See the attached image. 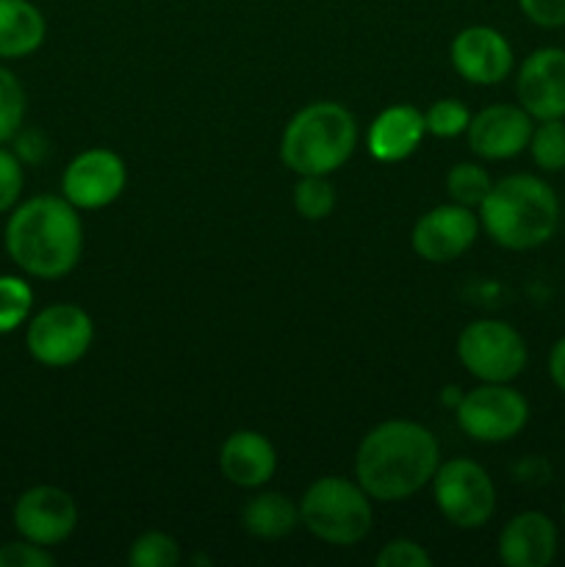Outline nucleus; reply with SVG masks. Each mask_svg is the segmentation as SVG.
Returning a JSON list of instances; mask_svg holds the SVG:
<instances>
[{
	"label": "nucleus",
	"mask_w": 565,
	"mask_h": 567,
	"mask_svg": "<svg viewBox=\"0 0 565 567\" xmlns=\"http://www.w3.org/2000/svg\"><path fill=\"white\" fill-rule=\"evenodd\" d=\"M11 264L37 280H61L83 252V221L72 203L55 194L17 203L3 230Z\"/></svg>",
	"instance_id": "obj_1"
},
{
	"label": "nucleus",
	"mask_w": 565,
	"mask_h": 567,
	"mask_svg": "<svg viewBox=\"0 0 565 567\" xmlns=\"http://www.w3.org/2000/svg\"><path fill=\"white\" fill-rule=\"evenodd\" d=\"M441 465L435 435L415 421H386L360 441L355 454L358 485L374 502H402L430 485Z\"/></svg>",
	"instance_id": "obj_2"
},
{
	"label": "nucleus",
	"mask_w": 565,
	"mask_h": 567,
	"mask_svg": "<svg viewBox=\"0 0 565 567\" xmlns=\"http://www.w3.org/2000/svg\"><path fill=\"white\" fill-rule=\"evenodd\" d=\"M480 225L499 247L513 252L537 249L557 233L559 197L541 177L507 175L482 199Z\"/></svg>",
	"instance_id": "obj_3"
},
{
	"label": "nucleus",
	"mask_w": 565,
	"mask_h": 567,
	"mask_svg": "<svg viewBox=\"0 0 565 567\" xmlns=\"http://www.w3.org/2000/svg\"><path fill=\"white\" fill-rule=\"evenodd\" d=\"M355 144L358 125L349 109L319 100L291 116L280 138V158L299 177L332 175L352 158Z\"/></svg>",
	"instance_id": "obj_4"
},
{
	"label": "nucleus",
	"mask_w": 565,
	"mask_h": 567,
	"mask_svg": "<svg viewBox=\"0 0 565 567\" xmlns=\"http://www.w3.org/2000/svg\"><path fill=\"white\" fill-rule=\"evenodd\" d=\"M299 524L330 546H355L374 524L369 493L343 476H321L299 502Z\"/></svg>",
	"instance_id": "obj_5"
},
{
	"label": "nucleus",
	"mask_w": 565,
	"mask_h": 567,
	"mask_svg": "<svg viewBox=\"0 0 565 567\" xmlns=\"http://www.w3.org/2000/svg\"><path fill=\"white\" fill-rule=\"evenodd\" d=\"M454 413L460 430L476 443L513 441L530 424V402L510 382H482L460 396Z\"/></svg>",
	"instance_id": "obj_6"
},
{
	"label": "nucleus",
	"mask_w": 565,
	"mask_h": 567,
	"mask_svg": "<svg viewBox=\"0 0 565 567\" xmlns=\"http://www.w3.org/2000/svg\"><path fill=\"white\" fill-rule=\"evenodd\" d=\"M458 358L480 382H513L526 369V341L507 321L480 319L460 332Z\"/></svg>",
	"instance_id": "obj_7"
},
{
	"label": "nucleus",
	"mask_w": 565,
	"mask_h": 567,
	"mask_svg": "<svg viewBox=\"0 0 565 567\" xmlns=\"http://www.w3.org/2000/svg\"><path fill=\"white\" fill-rule=\"evenodd\" d=\"M432 493L443 518L458 529H480L496 509V487L491 474L474 460L458 457L438 465Z\"/></svg>",
	"instance_id": "obj_8"
},
{
	"label": "nucleus",
	"mask_w": 565,
	"mask_h": 567,
	"mask_svg": "<svg viewBox=\"0 0 565 567\" xmlns=\"http://www.w3.org/2000/svg\"><path fill=\"white\" fill-rule=\"evenodd\" d=\"M94 341L92 316L72 302H55L28 319L25 347L39 365L66 369L89 352Z\"/></svg>",
	"instance_id": "obj_9"
},
{
	"label": "nucleus",
	"mask_w": 565,
	"mask_h": 567,
	"mask_svg": "<svg viewBox=\"0 0 565 567\" xmlns=\"http://www.w3.org/2000/svg\"><path fill=\"white\" fill-rule=\"evenodd\" d=\"M127 186L125 161L105 147H92L78 153L66 164L61 177V192L66 203L78 210H97L120 199Z\"/></svg>",
	"instance_id": "obj_10"
},
{
	"label": "nucleus",
	"mask_w": 565,
	"mask_h": 567,
	"mask_svg": "<svg viewBox=\"0 0 565 567\" xmlns=\"http://www.w3.org/2000/svg\"><path fill=\"white\" fill-rule=\"evenodd\" d=\"M480 216L474 214V208L458 203L438 205L415 221L410 244L427 264H452L454 258L469 252L471 244L480 236Z\"/></svg>",
	"instance_id": "obj_11"
},
{
	"label": "nucleus",
	"mask_w": 565,
	"mask_h": 567,
	"mask_svg": "<svg viewBox=\"0 0 565 567\" xmlns=\"http://www.w3.org/2000/svg\"><path fill=\"white\" fill-rule=\"evenodd\" d=\"M78 526V504L55 485H37L14 504V529L37 546L53 548L64 543Z\"/></svg>",
	"instance_id": "obj_12"
},
{
	"label": "nucleus",
	"mask_w": 565,
	"mask_h": 567,
	"mask_svg": "<svg viewBox=\"0 0 565 567\" xmlns=\"http://www.w3.org/2000/svg\"><path fill=\"white\" fill-rule=\"evenodd\" d=\"M454 72L474 86H496L513 70V48L507 37L491 25L463 28L449 48Z\"/></svg>",
	"instance_id": "obj_13"
},
{
	"label": "nucleus",
	"mask_w": 565,
	"mask_h": 567,
	"mask_svg": "<svg viewBox=\"0 0 565 567\" xmlns=\"http://www.w3.org/2000/svg\"><path fill=\"white\" fill-rule=\"evenodd\" d=\"M515 92L532 120H565V50L541 48L526 55Z\"/></svg>",
	"instance_id": "obj_14"
},
{
	"label": "nucleus",
	"mask_w": 565,
	"mask_h": 567,
	"mask_svg": "<svg viewBox=\"0 0 565 567\" xmlns=\"http://www.w3.org/2000/svg\"><path fill=\"white\" fill-rule=\"evenodd\" d=\"M535 120L521 105H487L469 122V147L480 158L507 161L530 147Z\"/></svg>",
	"instance_id": "obj_15"
},
{
	"label": "nucleus",
	"mask_w": 565,
	"mask_h": 567,
	"mask_svg": "<svg viewBox=\"0 0 565 567\" xmlns=\"http://www.w3.org/2000/svg\"><path fill=\"white\" fill-rule=\"evenodd\" d=\"M557 557V526L537 509L513 515L499 535V559L507 567H548Z\"/></svg>",
	"instance_id": "obj_16"
},
{
	"label": "nucleus",
	"mask_w": 565,
	"mask_h": 567,
	"mask_svg": "<svg viewBox=\"0 0 565 567\" xmlns=\"http://www.w3.org/2000/svg\"><path fill=\"white\" fill-rule=\"evenodd\" d=\"M219 468L230 485L260 487L275 476L277 452L269 437L253 430H238L222 443Z\"/></svg>",
	"instance_id": "obj_17"
},
{
	"label": "nucleus",
	"mask_w": 565,
	"mask_h": 567,
	"mask_svg": "<svg viewBox=\"0 0 565 567\" xmlns=\"http://www.w3.org/2000/svg\"><path fill=\"white\" fill-rule=\"evenodd\" d=\"M427 136L424 114L415 105H391L369 127V153L382 164L410 158Z\"/></svg>",
	"instance_id": "obj_18"
},
{
	"label": "nucleus",
	"mask_w": 565,
	"mask_h": 567,
	"mask_svg": "<svg viewBox=\"0 0 565 567\" xmlns=\"http://www.w3.org/2000/svg\"><path fill=\"white\" fill-rule=\"evenodd\" d=\"M48 37V22L31 0H0V59H25Z\"/></svg>",
	"instance_id": "obj_19"
},
{
	"label": "nucleus",
	"mask_w": 565,
	"mask_h": 567,
	"mask_svg": "<svg viewBox=\"0 0 565 567\" xmlns=\"http://www.w3.org/2000/svg\"><path fill=\"white\" fill-rule=\"evenodd\" d=\"M242 524L258 540H280L299 526V504L282 493H258L244 504Z\"/></svg>",
	"instance_id": "obj_20"
},
{
	"label": "nucleus",
	"mask_w": 565,
	"mask_h": 567,
	"mask_svg": "<svg viewBox=\"0 0 565 567\" xmlns=\"http://www.w3.org/2000/svg\"><path fill=\"white\" fill-rule=\"evenodd\" d=\"M532 161L543 172L565 169V120H541L532 127L530 147Z\"/></svg>",
	"instance_id": "obj_21"
},
{
	"label": "nucleus",
	"mask_w": 565,
	"mask_h": 567,
	"mask_svg": "<svg viewBox=\"0 0 565 567\" xmlns=\"http://www.w3.org/2000/svg\"><path fill=\"white\" fill-rule=\"evenodd\" d=\"M31 286L17 275H0V336L25 324L31 319Z\"/></svg>",
	"instance_id": "obj_22"
},
{
	"label": "nucleus",
	"mask_w": 565,
	"mask_h": 567,
	"mask_svg": "<svg viewBox=\"0 0 565 567\" xmlns=\"http://www.w3.org/2000/svg\"><path fill=\"white\" fill-rule=\"evenodd\" d=\"M294 208L302 219L321 221L336 208V188L327 175H302L294 188Z\"/></svg>",
	"instance_id": "obj_23"
},
{
	"label": "nucleus",
	"mask_w": 565,
	"mask_h": 567,
	"mask_svg": "<svg viewBox=\"0 0 565 567\" xmlns=\"http://www.w3.org/2000/svg\"><path fill=\"white\" fill-rule=\"evenodd\" d=\"M491 186V175L480 164H454L446 175L449 197H452V203L465 205V208H480Z\"/></svg>",
	"instance_id": "obj_24"
},
{
	"label": "nucleus",
	"mask_w": 565,
	"mask_h": 567,
	"mask_svg": "<svg viewBox=\"0 0 565 567\" xmlns=\"http://www.w3.org/2000/svg\"><path fill=\"white\" fill-rule=\"evenodd\" d=\"M28 97L22 83L11 70L0 64V144L11 142L25 122Z\"/></svg>",
	"instance_id": "obj_25"
},
{
	"label": "nucleus",
	"mask_w": 565,
	"mask_h": 567,
	"mask_svg": "<svg viewBox=\"0 0 565 567\" xmlns=\"http://www.w3.org/2000/svg\"><path fill=\"white\" fill-rule=\"evenodd\" d=\"M127 563L133 567H175L181 563V546L166 532H144L133 540Z\"/></svg>",
	"instance_id": "obj_26"
},
{
	"label": "nucleus",
	"mask_w": 565,
	"mask_h": 567,
	"mask_svg": "<svg viewBox=\"0 0 565 567\" xmlns=\"http://www.w3.org/2000/svg\"><path fill=\"white\" fill-rule=\"evenodd\" d=\"M471 114L460 100H438V103L430 105V111L424 114V125L430 136L438 138H454L460 133L469 131Z\"/></svg>",
	"instance_id": "obj_27"
},
{
	"label": "nucleus",
	"mask_w": 565,
	"mask_h": 567,
	"mask_svg": "<svg viewBox=\"0 0 565 567\" xmlns=\"http://www.w3.org/2000/svg\"><path fill=\"white\" fill-rule=\"evenodd\" d=\"M22 186H25V169L17 158L14 150L0 147V214H9L20 203Z\"/></svg>",
	"instance_id": "obj_28"
},
{
	"label": "nucleus",
	"mask_w": 565,
	"mask_h": 567,
	"mask_svg": "<svg viewBox=\"0 0 565 567\" xmlns=\"http://www.w3.org/2000/svg\"><path fill=\"white\" fill-rule=\"evenodd\" d=\"M432 557L427 554L424 546L408 537H397L388 540L377 554V567H430Z\"/></svg>",
	"instance_id": "obj_29"
},
{
	"label": "nucleus",
	"mask_w": 565,
	"mask_h": 567,
	"mask_svg": "<svg viewBox=\"0 0 565 567\" xmlns=\"http://www.w3.org/2000/svg\"><path fill=\"white\" fill-rule=\"evenodd\" d=\"M55 557L31 540H14L0 546V567H53Z\"/></svg>",
	"instance_id": "obj_30"
},
{
	"label": "nucleus",
	"mask_w": 565,
	"mask_h": 567,
	"mask_svg": "<svg viewBox=\"0 0 565 567\" xmlns=\"http://www.w3.org/2000/svg\"><path fill=\"white\" fill-rule=\"evenodd\" d=\"M11 142H14V155L22 161V166L42 164L50 155L48 136H44L42 131H37V127H20Z\"/></svg>",
	"instance_id": "obj_31"
},
{
	"label": "nucleus",
	"mask_w": 565,
	"mask_h": 567,
	"mask_svg": "<svg viewBox=\"0 0 565 567\" xmlns=\"http://www.w3.org/2000/svg\"><path fill=\"white\" fill-rule=\"evenodd\" d=\"M518 9L537 28L565 25V0H518Z\"/></svg>",
	"instance_id": "obj_32"
},
{
	"label": "nucleus",
	"mask_w": 565,
	"mask_h": 567,
	"mask_svg": "<svg viewBox=\"0 0 565 567\" xmlns=\"http://www.w3.org/2000/svg\"><path fill=\"white\" fill-rule=\"evenodd\" d=\"M548 377H552L554 388L565 393V336L548 352Z\"/></svg>",
	"instance_id": "obj_33"
},
{
	"label": "nucleus",
	"mask_w": 565,
	"mask_h": 567,
	"mask_svg": "<svg viewBox=\"0 0 565 567\" xmlns=\"http://www.w3.org/2000/svg\"><path fill=\"white\" fill-rule=\"evenodd\" d=\"M563 515H565V504H563Z\"/></svg>",
	"instance_id": "obj_34"
}]
</instances>
